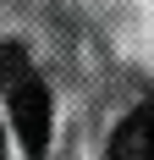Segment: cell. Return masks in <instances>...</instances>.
<instances>
[{"instance_id":"cell-1","label":"cell","mask_w":154,"mask_h":160,"mask_svg":"<svg viewBox=\"0 0 154 160\" xmlns=\"http://www.w3.org/2000/svg\"><path fill=\"white\" fill-rule=\"evenodd\" d=\"M0 94H6V105H11V122H17L22 149L39 160L50 149V88H44V78L33 72V61H28L22 44L0 50Z\"/></svg>"},{"instance_id":"cell-2","label":"cell","mask_w":154,"mask_h":160,"mask_svg":"<svg viewBox=\"0 0 154 160\" xmlns=\"http://www.w3.org/2000/svg\"><path fill=\"white\" fill-rule=\"evenodd\" d=\"M105 160H149V105H132L121 116V127L110 132V155Z\"/></svg>"},{"instance_id":"cell-3","label":"cell","mask_w":154,"mask_h":160,"mask_svg":"<svg viewBox=\"0 0 154 160\" xmlns=\"http://www.w3.org/2000/svg\"><path fill=\"white\" fill-rule=\"evenodd\" d=\"M0 160H6V132H0Z\"/></svg>"}]
</instances>
